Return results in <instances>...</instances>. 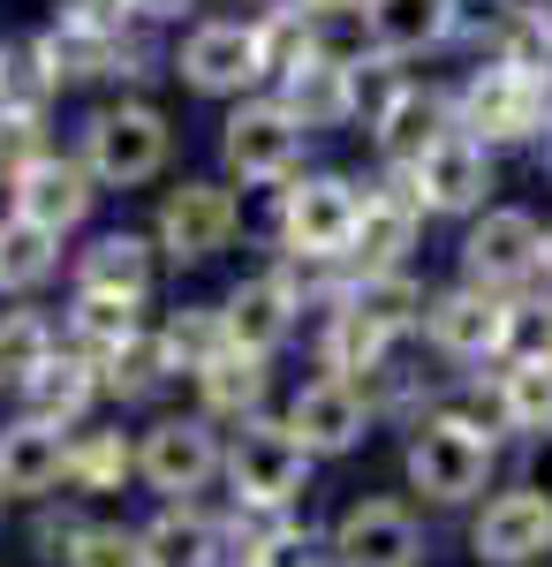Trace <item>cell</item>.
Returning a JSON list of instances; mask_svg holds the SVG:
<instances>
[{
    "instance_id": "6da1fadb",
    "label": "cell",
    "mask_w": 552,
    "mask_h": 567,
    "mask_svg": "<svg viewBox=\"0 0 552 567\" xmlns=\"http://www.w3.org/2000/svg\"><path fill=\"white\" fill-rule=\"evenodd\" d=\"M454 130L477 136L484 152L492 144H530L552 136V69H508V61H484L454 99Z\"/></svg>"
},
{
    "instance_id": "7a4b0ae2",
    "label": "cell",
    "mask_w": 552,
    "mask_h": 567,
    "mask_svg": "<svg viewBox=\"0 0 552 567\" xmlns=\"http://www.w3.org/2000/svg\"><path fill=\"white\" fill-rule=\"evenodd\" d=\"M492 477V432L469 424V416H425L417 439H409V484L439 499V507H462L477 499Z\"/></svg>"
},
{
    "instance_id": "3957f363",
    "label": "cell",
    "mask_w": 552,
    "mask_h": 567,
    "mask_svg": "<svg viewBox=\"0 0 552 567\" xmlns=\"http://www.w3.org/2000/svg\"><path fill=\"white\" fill-rule=\"evenodd\" d=\"M227 484H235L243 507L280 515V507H296L303 484H310V446L288 424H243L235 446H227Z\"/></svg>"
},
{
    "instance_id": "277c9868",
    "label": "cell",
    "mask_w": 552,
    "mask_h": 567,
    "mask_svg": "<svg viewBox=\"0 0 552 567\" xmlns=\"http://www.w3.org/2000/svg\"><path fill=\"white\" fill-rule=\"evenodd\" d=\"M356 227H364V197L340 175H310L288 189L280 205V243L296 258H348L356 250Z\"/></svg>"
},
{
    "instance_id": "5b68a950",
    "label": "cell",
    "mask_w": 552,
    "mask_h": 567,
    "mask_svg": "<svg viewBox=\"0 0 552 567\" xmlns=\"http://www.w3.org/2000/svg\"><path fill=\"white\" fill-rule=\"evenodd\" d=\"M84 167H91V182H114V189L152 182L167 167V122L152 106H106L84 130Z\"/></svg>"
},
{
    "instance_id": "8992f818",
    "label": "cell",
    "mask_w": 552,
    "mask_h": 567,
    "mask_svg": "<svg viewBox=\"0 0 552 567\" xmlns=\"http://www.w3.org/2000/svg\"><path fill=\"white\" fill-rule=\"evenodd\" d=\"M425 333H431V349L454 355V363H484V355L508 363L514 303H508V296H492V288H447V296H431Z\"/></svg>"
},
{
    "instance_id": "52a82bcc",
    "label": "cell",
    "mask_w": 552,
    "mask_h": 567,
    "mask_svg": "<svg viewBox=\"0 0 552 567\" xmlns=\"http://www.w3.org/2000/svg\"><path fill=\"white\" fill-rule=\"evenodd\" d=\"M462 265H469V288H492V296H500L514 280L545 272V227L522 213V205H500V213H484L469 227Z\"/></svg>"
},
{
    "instance_id": "ba28073f",
    "label": "cell",
    "mask_w": 552,
    "mask_h": 567,
    "mask_svg": "<svg viewBox=\"0 0 552 567\" xmlns=\"http://www.w3.org/2000/svg\"><path fill=\"white\" fill-rule=\"evenodd\" d=\"M219 159H227L235 182H288L296 159H303V122L280 106V99H257V106H243V114L227 122Z\"/></svg>"
},
{
    "instance_id": "9c48e42d",
    "label": "cell",
    "mask_w": 552,
    "mask_h": 567,
    "mask_svg": "<svg viewBox=\"0 0 552 567\" xmlns=\"http://www.w3.org/2000/svg\"><path fill=\"white\" fill-rule=\"evenodd\" d=\"M469 545H477V560L484 567H530L552 553V492L538 484H514L500 499H484V515L469 529Z\"/></svg>"
},
{
    "instance_id": "30bf717a",
    "label": "cell",
    "mask_w": 552,
    "mask_h": 567,
    "mask_svg": "<svg viewBox=\"0 0 552 567\" xmlns=\"http://www.w3.org/2000/svg\"><path fill=\"white\" fill-rule=\"evenodd\" d=\"M484 189H492V152L462 130H447L425 159L409 167V197H417L425 213H477Z\"/></svg>"
},
{
    "instance_id": "8fae6325",
    "label": "cell",
    "mask_w": 552,
    "mask_h": 567,
    "mask_svg": "<svg viewBox=\"0 0 552 567\" xmlns=\"http://www.w3.org/2000/svg\"><path fill=\"white\" fill-rule=\"evenodd\" d=\"M136 470L152 492H205L213 470H227V454H219V439L205 416H167V424H152L144 446H136Z\"/></svg>"
},
{
    "instance_id": "7c38bea8",
    "label": "cell",
    "mask_w": 552,
    "mask_h": 567,
    "mask_svg": "<svg viewBox=\"0 0 552 567\" xmlns=\"http://www.w3.org/2000/svg\"><path fill=\"white\" fill-rule=\"evenodd\" d=\"M340 567H417V515L401 499H356L334 523Z\"/></svg>"
},
{
    "instance_id": "4fadbf2b",
    "label": "cell",
    "mask_w": 552,
    "mask_h": 567,
    "mask_svg": "<svg viewBox=\"0 0 552 567\" xmlns=\"http://www.w3.org/2000/svg\"><path fill=\"white\" fill-rule=\"evenodd\" d=\"M235 197L227 189H213V182H182L167 205H160V243H167V258L197 265L213 258V250H227L235 243Z\"/></svg>"
},
{
    "instance_id": "5bb4252c",
    "label": "cell",
    "mask_w": 552,
    "mask_h": 567,
    "mask_svg": "<svg viewBox=\"0 0 552 567\" xmlns=\"http://www.w3.org/2000/svg\"><path fill=\"white\" fill-rule=\"evenodd\" d=\"M288 432H296L310 454H348L356 439L371 432V401L356 393V379H310V386L288 401Z\"/></svg>"
},
{
    "instance_id": "9a60e30c",
    "label": "cell",
    "mask_w": 552,
    "mask_h": 567,
    "mask_svg": "<svg viewBox=\"0 0 552 567\" xmlns=\"http://www.w3.org/2000/svg\"><path fill=\"white\" fill-rule=\"evenodd\" d=\"M182 76L197 91H251L265 76V53H257L251 23H197L182 45Z\"/></svg>"
},
{
    "instance_id": "2e32d148",
    "label": "cell",
    "mask_w": 552,
    "mask_h": 567,
    "mask_svg": "<svg viewBox=\"0 0 552 567\" xmlns=\"http://www.w3.org/2000/svg\"><path fill=\"white\" fill-rule=\"evenodd\" d=\"M219 326H227V349L273 355L280 341H288V326H296V288H288L280 272H265V280H243V288L219 303Z\"/></svg>"
},
{
    "instance_id": "e0dca14e",
    "label": "cell",
    "mask_w": 552,
    "mask_h": 567,
    "mask_svg": "<svg viewBox=\"0 0 552 567\" xmlns=\"http://www.w3.org/2000/svg\"><path fill=\"white\" fill-rule=\"evenodd\" d=\"M53 484H69V439H61V424H39V416L8 424L0 432V492L39 499Z\"/></svg>"
},
{
    "instance_id": "ac0fdd59",
    "label": "cell",
    "mask_w": 552,
    "mask_h": 567,
    "mask_svg": "<svg viewBox=\"0 0 552 567\" xmlns=\"http://www.w3.org/2000/svg\"><path fill=\"white\" fill-rule=\"evenodd\" d=\"M84 213H91V167L84 159H39L31 175L16 182V219H31L45 235L76 227Z\"/></svg>"
},
{
    "instance_id": "d6986e66",
    "label": "cell",
    "mask_w": 552,
    "mask_h": 567,
    "mask_svg": "<svg viewBox=\"0 0 552 567\" xmlns=\"http://www.w3.org/2000/svg\"><path fill=\"white\" fill-rule=\"evenodd\" d=\"M417 219L425 205L401 189V197H364V227H356V272H409V243H417Z\"/></svg>"
},
{
    "instance_id": "ffe728a7",
    "label": "cell",
    "mask_w": 552,
    "mask_h": 567,
    "mask_svg": "<svg viewBox=\"0 0 552 567\" xmlns=\"http://www.w3.org/2000/svg\"><path fill=\"white\" fill-rule=\"evenodd\" d=\"M371 136H379V159H386V167H401V175H409L431 144L447 136V99L409 84V91H401V99L379 114V130H371Z\"/></svg>"
},
{
    "instance_id": "44dd1931",
    "label": "cell",
    "mask_w": 552,
    "mask_h": 567,
    "mask_svg": "<svg viewBox=\"0 0 552 567\" xmlns=\"http://www.w3.org/2000/svg\"><path fill=\"white\" fill-rule=\"evenodd\" d=\"M364 23H371V45L379 53H425V45L454 39V0H371L364 8Z\"/></svg>"
},
{
    "instance_id": "7402d4cb",
    "label": "cell",
    "mask_w": 552,
    "mask_h": 567,
    "mask_svg": "<svg viewBox=\"0 0 552 567\" xmlns=\"http://www.w3.org/2000/svg\"><path fill=\"white\" fill-rule=\"evenodd\" d=\"M76 288L84 296H122V303H144L152 288V243L144 235H99L76 265Z\"/></svg>"
},
{
    "instance_id": "603a6c76",
    "label": "cell",
    "mask_w": 552,
    "mask_h": 567,
    "mask_svg": "<svg viewBox=\"0 0 552 567\" xmlns=\"http://www.w3.org/2000/svg\"><path fill=\"white\" fill-rule=\"evenodd\" d=\"M280 106L296 114L303 130H334L356 114V69H334V61H296L288 69V91H280Z\"/></svg>"
},
{
    "instance_id": "cb8c5ba5",
    "label": "cell",
    "mask_w": 552,
    "mask_h": 567,
    "mask_svg": "<svg viewBox=\"0 0 552 567\" xmlns=\"http://www.w3.org/2000/svg\"><path fill=\"white\" fill-rule=\"evenodd\" d=\"M122 31H91V23H61V31H45L39 39V61L53 84H84V76H106V69H122Z\"/></svg>"
},
{
    "instance_id": "d4e9b609",
    "label": "cell",
    "mask_w": 552,
    "mask_h": 567,
    "mask_svg": "<svg viewBox=\"0 0 552 567\" xmlns=\"http://www.w3.org/2000/svg\"><path fill=\"white\" fill-rule=\"evenodd\" d=\"M340 303L356 310V318H371L379 333H409V326H425V288H417V272H364Z\"/></svg>"
},
{
    "instance_id": "484cf974",
    "label": "cell",
    "mask_w": 552,
    "mask_h": 567,
    "mask_svg": "<svg viewBox=\"0 0 552 567\" xmlns=\"http://www.w3.org/2000/svg\"><path fill=\"white\" fill-rule=\"evenodd\" d=\"M500 424L552 439V355H522V363L500 371Z\"/></svg>"
},
{
    "instance_id": "4316f807",
    "label": "cell",
    "mask_w": 552,
    "mask_h": 567,
    "mask_svg": "<svg viewBox=\"0 0 552 567\" xmlns=\"http://www.w3.org/2000/svg\"><path fill=\"white\" fill-rule=\"evenodd\" d=\"M69 326H76V355L106 371V363L136 341V303H122V296H76Z\"/></svg>"
},
{
    "instance_id": "83f0119b",
    "label": "cell",
    "mask_w": 552,
    "mask_h": 567,
    "mask_svg": "<svg viewBox=\"0 0 552 567\" xmlns=\"http://www.w3.org/2000/svg\"><path fill=\"white\" fill-rule=\"evenodd\" d=\"M144 567H219V537L205 515L167 507L160 523L144 529Z\"/></svg>"
},
{
    "instance_id": "f1b7e54d",
    "label": "cell",
    "mask_w": 552,
    "mask_h": 567,
    "mask_svg": "<svg viewBox=\"0 0 552 567\" xmlns=\"http://www.w3.org/2000/svg\"><path fill=\"white\" fill-rule=\"evenodd\" d=\"M23 393H31V416H39V424H69V416H84V401L99 393V363H84V355H53Z\"/></svg>"
},
{
    "instance_id": "f546056e",
    "label": "cell",
    "mask_w": 552,
    "mask_h": 567,
    "mask_svg": "<svg viewBox=\"0 0 552 567\" xmlns=\"http://www.w3.org/2000/svg\"><path fill=\"white\" fill-rule=\"evenodd\" d=\"M53 363V326L39 310H8L0 318V386H31Z\"/></svg>"
},
{
    "instance_id": "4dcf8cb0",
    "label": "cell",
    "mask_w": 552,
    "mask_h": 567,
    "mask_svg": "<svg viewBox=\"0 0 552 567\" xmlns=\"http://www.w3.org/2000/svg\"><path fill=\"white\" fill-rule=\"evenodd\" d=\"M197 386H205V409H219V416H251L257 393H265V355L227 349L219 363H205V371H197Z\"/></svg>"
},
{
    "instance_id": "1f68e13d",
    "label": "cell",
    "mask_w": 552,
    "mask_h": 567,
    "mask_svg": "<svg viewBox=\"0 0 552 567\" xmlns=\"http://www.w3.org/2000/svg\"><path fill=\"white\" fill-rule=\"evenodd\" d=\"M393 333H379L371 318H356V310L340 303L326 318V379H348V371H379V355Z\"/></svg>"
},
{
    "instance_id": "d6a6232c",
    "label": "cell",
    "mask_w": 552,
    "mask_h": 567,
    "mask_svg": "<svg viewBox=\"0 0 552 567\" xmlns=\"http://www.w3.org/2000/svg\"><path fill=\"white\" fill-rule=\"evenodd\" d=\"M53 243L61 235H45L31 219H0V288H39L45 272H53Z\"/></svg>"
},
{
    "instance_id": "836d02e7",
    "label": "cell",
    "mask_w": 552,
    "mask_h": 567,
    "mask_svg": "<svg viewBox=\"0 0 552 567\" xmlns=\"http://www.w3.org/2000/svg\"><path fill=\"white\" fill-rule=\"evenodd\" d=\"M136 470L122 432H91V439H69V484L76 492H114V484Z\"/></svg>"
},
{
    "instance_id": "e575fe53",
    "label": "cell",
    "mask_w": 552,
    "mask_h": 567,
    "mask_svg": "<svg viewBox=\"0 0 552 567\" xmlns=\"http://www.w3.org/2000/svg\"><path fill=\"white\" fill-rule=\"evenodd\" d=\"M160 341H167V355L182 371H205V363L227 355V326H219V310H174Z\"/></svg>"
},
{
    "instance_id": "d590c367",
    "label": "cell",
    "mask_w": 552,
    "mask_h": 567,
    "mask_svg": "<svg viewBox=\"0 0 552 567\" xmlns=\"http://www.w3.org/2000/svg\"><path fill=\"white\" fill-rule=\"evenodd\" d=\"M53 76H45L39 45H0V114H39Z\"/></svg>"
},
{
    "instance_id": "8d00e7d4",
    "label": "cell",
    "mask_w": 552,
    "mask_h": 567,
    "mask_svg": "<svg viewBox=\"0 0 552 567\" xmlns=\"http://www.w3.org/2000/svg\"><path fill=\"white\" fill-rule=\"evenodd\" d=\"M167 371H174L167 341H144V333H136V341H129V349L114 355V363H106V386L122 393V401H144V393L160 386V379H167Z\"/></svg>"
},
{
    "instance_id": "74e56055",
    "label": "cell",
    "mask_w": 552,
    "mask_h": 567,
    "mask_svg": "<svg viewBox=\"0 0 552 567\" xmlns=\"http://www.w3.org/2000/svg\"><path fill=\"white\" fill-rule=\"evenodd\" d=\"M39 159H53V152H45V122L39 114H0V182L16 189Z\"/></svg>"
},
{
    "instance_id": "f35d334b",
    "label": "cell",
    "mask_w": 552,
    "mask_h": 567,
    "mask_svg": "<svg viewBox=\"0 0 552 567\" xmlns=\"http://www.w3.org/2000/svg\"><path fill=\"white\" fill-rule=\"evenodd\" d=\"M69 567H144V529H84L69 545Z\"/></svg>"
},
{
    "instance_id": "ab89813d",
    "label": "cell",
    "mask_w": 552,
    "mask_h": 567,
    "mask_svg": "<svg viewBox=\"0 0 552 567\" xmlns=\"http://www.w3.org/2000/svg\"><path fill=\"white\" fill-rule=\"evenodd\" d=\"M243 567H318V545H310V529H273L251 545Z\"/></svg>"
},
{
    "instance_id": "60d3db41",
    "label": "cell",
    "mask_w": 552,
    "mask_h": 567,
    "mask_svg": "<svg viewBox=\"0 0 552 567\" xmlns=\"http://www.w3.org/2000/svg\"><path fill=\"white\" fill-rule=\"evenodd\" d=\"M371 0H296V16H364Z\"/></svg>"
},
{
    "instance_id": "b9f144b4",
    "label": "cell",
    "mask_w": 552,
    "mask_h": 567,
    "mask_svg": "<svg viewBox=\"0 0 552 567\" xmlns=\"http://www.w3.org/2000/svg\"><path fill=\"white\" fill-rule=\"evenodd\" d=\"M136 16H152V23H167V16H182V8H197V0H129Z\"/></svg>"
},
{
    "instance_id": "7bdbcfd3",
    "label": "cell",
    "mask_w": 552,
    "mask_h": 567,
    "mask_svg": "<svg viewBox=\"0 0 552 567\" xmlns=\"http://www.w3.org/2000/svg\"><path fill=\"white\" fill-rule=\"evenodd\" d=\"M500 8H508V16H530V0H500Z\"/></svg>"
},
{
    "instance_id": "ee69618b",
    "label": "cell",
    "mask_w": 552,
    "mask_h": 567,
    "mask_svg": "<svg viewBox=\"0 0 552 567\" xmlns=\"http://www.w3.org/2000/svg\"><path fill=\"white\" fill-rule=\"evenodd\" d=\"M545 272H552V227H545Z\"/></svg>"
},
{
    "instance_id": "f6af8a7d",
    "label": "cell",
    "mask_w": 552,
    "mask_h": 567,
    "mask_svg": "<svg viewBox=\"0 0 552 567\" xmlns=\"http://www.w3.org/2000/svg\"><path fill=\"white\" fill-rule=\"evenodd\" d=\"M545 175H552V136H545Z\"/></svg>"
},
{
    "instance_id": "bcb514c9",
    "label": "cell",
    "mask_w": 552,
    "mask_h": 567,
    "mask_svg": "<svg viewBox=\"0 0 552 567\" xmlns=\"http://www.w3.org/2000/svg\"><path fill=\"white\" fill-rule=\"evenodd\" d=\"M0 499H8V492H0Z\"/></svg>"
}]
</instances>
